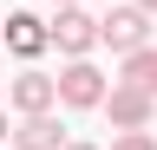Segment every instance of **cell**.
I'll return each mask as SVG.
<instances>
[{"mask_svg":"<svg viewBox=\"0 0 157 150\" xmlns=\"http://www.w3.org/2000/svg\"><path fill=\"white\" fill-rule=\"evenodd\" d=\"M0 46H7V20H0Z\"/></svg>","mask_w":157,"mask_h":150,"instance_id":"4fadbf2b","label":"cell"},{"mask_svg":"<svg viewBox=\"0 0 157 150\" xmlns=\"http://www.w3.org/2000/svg\"><path fill=\"white\" fill-rule=\"evenodd\" d=\"M105 111H111V124H118V130H144V124H151V111H157V98H151L144 85L111 79V98H105Z\"/></svg>","mask_w":157,"mask_h":150,"instance_id":"277c9868","label":"cell"},{"mask_svg":"<svg viewBox=\"0 0 157 150\" xmlns=\"http://www.w3.org/2000/svg\"><path fill=\"white\" fill-rule=\"evenodd\" d=\"M124 85H144L151 98H157V52L151 46H137V52H124V72H118Z\"/></svg>","mask_w":157,"mask_h":150,"instance_id":"ba28073f","label":"cell"},{"mask_svg":"<svg viewBox=\"0 0 157 150\" xmlns=\"http://www.w3.org/2000/svg\"><path fill=\"white\" fill-rule=\"evenodd\" d=\"M105 98H111V85H105V72L92 59H72L59 72V104L66 111H105Z\"/></svg>","mask_w":157,"mask_h":150,"instance_id":"6da1fadb","label":"cell"},{"mask_svg":"<svg viewBox=\"0 0 157 150\" xmlns=\"http://www.w3.org/2000/svg\"><path fill=\"white\" fill-rule=\"evenodd\" d=\"M7 137H13V130H7V111H0V144H7Z\"/></svg>","mask_w":157,"mask_h":150,"instance_id":"30bf717a","label":"cell"},{"mask_svg":"<svg viewBox=\"0 0 157 150\" xmlns=\"http://www.w3.org/2000/svg\"><path fill=\"white\" fill-rule=\"evenodd\" d=\"M52 7H78V0H52Z\"/></svg>","mask_w":157,"mask_h":150,"instance_id":"5bb4252c","label":"cell"},{"mask_svg":"<svg viewBox=\"0 0 157 150\" xmlns=\"http://www.w3.org/2000/svg\"><path fill=\"white\" fill-rule=\"evenodd\" d=\"M98 33H105L111 52H137V46L151 39V13L137 7V0H124V7H111L105 20H98Z\"/></svg>","mask_w":157,"mask_h":150,"instance_id":"3957f363","label":"cell"},{"mask_svg":"<svg viewBox=\"0 0 157 150\" xmlns=\"http://www.w3.org/2000/svg\"><path fill=\"white\" fill-rule=\"evenodd\" d=\"M137 7H144V13H157V0H137Z\"/></svg>","mask_w":157,"mask_h":150,"instance_id":"8fae6325","label":"cell"},{"mask_svg":"<svg viewBox=\"0 0 157 150\" xmlns=\"http://www.w3.org/2000/svg\"><path fill=\"white\" fill-rule=\"evenodd\" d=\"M7 46L20 52V59H39V52L52 46V26L33 20V13H7Z\"/></svg>","mask_w":157,"mask_h":150,"instance_id":"8992f818","label":"cell"},{"mask_svg":"<svg viewBox=\"0 0 157 150\" xmlns=\"http://www.w3.org/2000/svg\"><path fill=\"white\" fill-rule=\"evenodd\" d=\"M13 150H66V144H59V118H52V111H39V118H20Z\"/></svg>","mask_w":157,"mask_h":150,"instance_id":"52a82bcc","label":"cell"},{"mask_svg":"<svg viewBox=\"0 0 157 150\" xmlns=\"http://www.w3.org/2000/svg\"><path fill=\"white\" fill-rule=\"evenodd\" d=\"M52 46L66 52V59H85L92 46H105V33H98V20L85 7H59V20H52Z\"/></svg>","mask_w":157,"mask_h":150,"instance_id":"7a4b0ae2","label":"cell"},{"mask_svg":"<svg viewBox=\"0 0 157 150\" xmlns=\"http://www.w3.org/2000/svg\"><path fill=\"white\" fill-rule=\"evenodd\" d=\"M66 150H98V144H66Z\"/></svg>","mask_w":157,"mask_h":150,"instance_id":"7c38bea8","label":"cell"},{"mask_svg":"<svg viewBox=\"0 0 157 150\" xmlns=\"http://www.w3.org/2000/svg\"><path fill=\"white\" fill-rule=\"evenodd\" d=\"M111 150H157V137H151V130H118Z\"/></svg>","mask_w":157,"mask_h":150,"instance_id":"9c48e42d","label":"cell"},{"mask_svg":"<svg viewBox=\"0 0 157 150\" xmlns=\"http://www.w3.org/2000/svg\"><path fill=\"white\" fill-rule=\"evenodd\" d=\"M7 104L20 111V118H39V111L59 104V79H46V72H20V79L7 85Z\"/></svg>","mask_w":157,"mask_h":150,"instance_id":"5b68a950","label":"cell"}]
</instances>
